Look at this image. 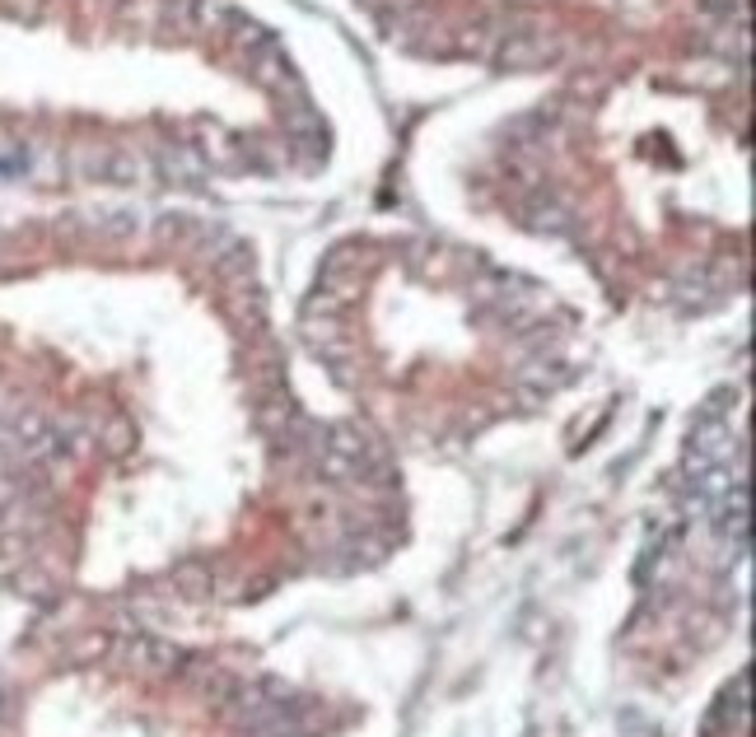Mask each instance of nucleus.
Returning a JSON list of instances; mask_svg holds the SVG:
<instances>
[{
	"instance_id": "1",
	"label": "nucleus",
	"mask_w": 756,
	"mask_h": 737,
	"mask_svg": "<svg viewBox=\"0 0 756 737\" xmlns=\"http://www.w3.org/2000/svg\"><path fill=\"white\" fill-rule=\"evenodd\" d=\"M555 56V43L542 33H514L509 43L500 47V62L514 66V71H523V66H537V62H551Z\"/></svg>"
},
{
	"instance_id": "2",
	"label": "nucleus",
	"mask_w": 756,
	"mask_h": 737,
	"mask_svg": "<svg viewBox=\"0 0 756 737\" xmlns=\"http://www.w3.org/2000/svg\"><path fill=\"white\" fill-rule=\"evenodd\" d=\"M159 164H164V173L173 177V183H202V173H206L202 159H196L192 150H169Z\"/></svg>"
}]
</instances>
